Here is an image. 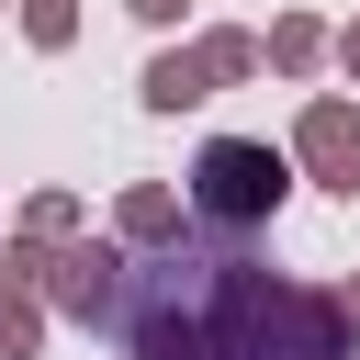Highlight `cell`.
Wrapping results in <instances>:
<instances>
[{
  "label": "cell",
  "instance_id": "cell-1",
  "mask_svg": "<svg viewBox=\"0 0 360 360\" xmlns=\"http://www.w3.org/2000/svg\"><path fill=\"white\" fill-rule=\"evenodd\" d=\"M281 191H292V158L270 135H214L180 180V214H191V236H259L281 214Z\"/></svg>",
  "mask_w": 360,
  "mask_h": 360
},
{
  "label": "cell",
  "instance_id": "cell-2",
  "mask_svg": "<svg viewBox=\"0 0 360 360\" xmlns=\"http://www.w3.org/2000/svg\"><path fill=\"white\" fill-rule=\"evenodd\" d=\"M124 281H135V248H112V236H68V248H45V270H34V304H56L68 326H90V338H112L124 326Z\"/></svg>",
  "mask_w": 360,
  "mask_h": 360
},
{
  "label": "cell",
  "instance_id": "cell-3",
  "mask_svg": "<svg viewBox=\"0 0 360 360\" xmlns=\"http://www.w3.org/2000/svg\"><path fill=\"white\" fill-rule=\"evenodd\" d=\"M315 191H338V202H360V101H338V90H315L304 112H292V146H281Z\"/></svg>",
  "mask_w": 360,
  "mask_h": 360
},
{
  "label": "cell",
  "instance_id": "cell-4",
  "mask_svg": "<svg viewBox=\"0 0 360 360\" xmlns=\"http://www.w3.org/2000/svg\"><path fill=\"white\" fill-rule=\"evenodd\" d=\"M180 225H191V214H180V191H169V180H124V191H112V225H101V236L146 259V248H169Z\"/></svg>",
  "mask_w": 360,
  "mask_h": 360
},
{
  "label": "cell",
  "instance_id": "cell-5",
  "mask_svg": "<svg viewBox=\"0 0 360 360\" xmlns=\"http://www.w3.org/2000/svg\"><path fill=\"white\" fill-rule=\"evenodd\" d=\"M135 101H146V112H191V101H214V79H202V56H191V45H158V56H146V79H135Z\"/></svg>",
  "mask_w": 360,
  "mask_h": 360
},
{
  "label": "cell",
  "instance_id": "cell-6",
  "mask_svg": "<svg viewBox=\"0 0 360 360\" xmlns=\"http://www.w3.org/2000/svg\"><path fill=\"white\" fill-rule=\"evenodd\" d=\"M259 68H281V79H315V68H326V22H315V11H281V22L259 34Z\"/></svg>",
  "mask_w": 360,
  "mask_h": 360
},
{
  "label": "cell",
  "instance_id": "cell-7",
  "mask_svg": "<svg viewBox=\"0 0 360 360\" xmlns=\"http://www.w3.org/2000/svg\"><path fill=\"white\" fill-rule=\"evenodd\" d=\"M191 56H202V79H214V90H225V79H259V34H248V22H214Z\"/></svg>",
  "mask_w": 360,
  "mask_h": 360
},
{
  "label": "cell",
  "instance_id": "cell-8",
  "mask_svg": "<svg viewBox=\"0 0 360 360\" xmlns=\"http://www.w3.org/2000/svg\"><path fill=\"white\" fill-rule=\"evenodd\" d=\"M79 225H90V202H79V191H34V202H22V225H11V236H34V248H68V236H79Z\"/></svg>",
  "mask_w": 360,
  "mask_h": 360
},
{
  "label": "cell",
  "instance_id": "cell-9",
  "mask_svg": "<svg viewBox=\"0 0 360 360\" xmlns=\"http://www.w3.org/2000/svg\"><path fill=\"white\" fill-rule=\"evenodd\" d=\"M11 22H22L34 56H68V45H79V0H11Z\"/></svg>",
  "mask_w": 360,
  "mask_h": 360
},
{
  "label": "cell",
  "instance_id": "cell-10",
  "mask_svg": "<svg viewBox=\"0 0 360 360\" xmlns=\"http://www.w3.org/2000/svg\"><path fill=\"white\" fill-rule=\"evenodd\" d=\"M45 349V304L34 292H0V360H34Z\"/></svg>",
  "mask_w": 360,
  "mask_h": 360
},
{
  "label": "cell",
  "instance_id": "cell-11",
  "mask_svg": "<svg viewBox=\"0 0 360 360\" xmlns=\"http://www.w3.org/2000/svg\"><path fill=\"white\" fill-rule=\"evenodd\" d=\"M326 315H338V338L360 349V281H326Z\"/></svg>",
  "mask_w": 360,
  "mask_h": 360
},
{
  "label": "cell",
  "instance_id": "cell-12",
  "mask_svg": "<svg viewBox=\"0 0 360 360\" xmlns=\"http://www.w3.org/2000/svg\"><path fill=\"white\" fill-rule=\"evenodd\" d=\"M326 68H338V79L360 90V22H338V34H326Z\"/></svg>",
  "mask_w": 360,
  "mask_h": 360
},
{
  "label": "cell",
  "instance_id": "cell-13",
  "mask_svg": "<svg viewBox=\"0 0 360 360\" xmlns=\"http://www.w3.org/2000/svg\"><path fill=\"white\" fill-rule=\"evenodd\" d=\"M124 11H135V22H146V34H169V22H180V11H191V0H124Z\"/></svg>",
  "mask_w": 360,
  "mask_h": 360
},
{
  "label": "cell",
  "instance_id": "cell-14",
  "mask_svg": "<svg viewBox=\"0 0 360 360\" xmlns=\"http://www.w3.org/2000/svg\"><path fill=\"white\" fill-rule=\"evenodd\" d=\"M349 360H360V349H349Z\"/></svg>",
  "mask_w": 360,
  "mask_h": 360
},
{
  "label": "cell",
  "instance_id": "cell-15",
  "mask_svg": "<svg viewBox=\"0 0 360 360\" xmlns=\"http://www.w3.org/2000/svg\"><path fill=\"white\" fill-rule=\"evenodd\" d=\"M0 11H11V0H0Z\"/></svg>",
  "mask_w": 360,
  "mask_h": 360
}]
</instances>
